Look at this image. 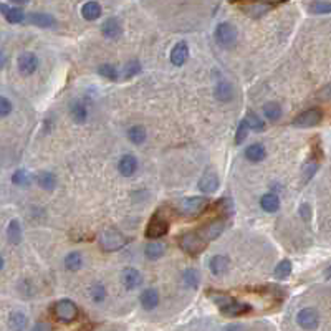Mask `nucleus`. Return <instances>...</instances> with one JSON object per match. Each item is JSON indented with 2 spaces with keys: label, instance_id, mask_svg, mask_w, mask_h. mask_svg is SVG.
<instances>
[{
  "label": "nucleus",
  "instance_id": "f257e3e1",
  "mask_svg": "<svg viewBox=\"0 0 331 331\" xmlns=\"http://www.w3.org/2000/svg\"><path fill=\"white\" fill-rule=\"evenodd\" d=\"M210 296H212L215 303L219 305L220 311L224 313V315H227V316H240V315H245L247 311H250V305L233 300V298H230V296H227V295L210 293Z\"/></svg>",
  "mask_w": 331,
  "mask_h": 331
},
{
  "label": "nucleus",
  "instance_id": "f03ea898",
  "mask_svg": "<svg viewBox=\"0 0 331 331\" xmlns=\"http://www.w3.org/2000/svg\"><path fill=\"white\" fill-rule=\"evenodd\" d=\"M214 37L219 47L230 50L237 43V28L232 24H229V22H222V24L217 25Z\"/></svg>",
  "mask_w": 331,
  "mask_h": 331
},
{
  "label": "nucleus",
  "instance_id": "7ed1b4c3",
  "mask_svg": "<svg viewBox=\"0 0 331 331\" xmlns=\"http://www.w3.org/2000/svg\"><path fill=\"white\" fill-rule=\"evenodd\" d=\"M100 243L106 252H115V250H121L128 243V238L116 229H106L100 235Z\"/></svg>",
  "mask_w": 331,
  "mask_h": 331
},
{
  "label": "nucleus",
  "instance_id": "20e7f679",
  "mask_svg": "<svg viewBox=\"0 0 331 331\" xmlns=\"http://www.w3.org/2000/svg\"><path fill=\"white\" fill-rule=\"evenodd\" d=\"M207 205H209L207 197H186L179 202L178 209L186 217H197L199 214L204 212Z\"/></svg>",
  "mask_w": 331,
  "mask_h": 331
},
{
  "label": "nucleus",
  "instance_id": "39448f33",
  "mask_svg": "<svg viewBox=\"0 0 331 331\" xmlns=\"http://www.w3.org/2000/svg\"><path fill=\"white\" fill-rule=\"evenodd\" d=\"M179 243H181V249L189 255H199L201 252H204L205 245H207V242L199 235V232L184 233V235L181 237Z\"/></svg>",
  "mask_w": 331,
  "mask_h": 331
},
{
  "label": "nucleus",
  "instance_id": "423d86ee",
  "mask_svg": "<svg viewBox=\"0 0 331 331\" xmlns=\"http://www.w3.org/2000/svg\"><path fill=\"white\" fill-rule=\"evenodd\" d=\"M53 315L58 321L71 323L73 319H76V316H78V308L71 300L65 298V300L56 301V303L53 305Z\"/></svg>",
  "mask_w": 331,
  "mask_h": 331
},
{
  "label": "nucleus",
  "instance_id": "0eeeda50",
  "mask_svg": "<svg viewBox=\"0 0 331 331\" xmlns=\"http://www.w3.org/2000/svg\"><path fill=\"white\" fill-rule=\"evenodd\" d=\"M323 119V113L318 108H311V110H306L303 113H300L298 116L293 119V126L295 128H313L316 124L321 123Z\"/></svg>",
  "mask_w": 331,
  "mask_h": 331
},
{
  "label": "nucleus",
  "instance_id": "6e6552de",
  "mask_svg": "<svg viewBox=\"0 0 331 331\" xmlns=\"http://www.w3.org/2000/svg\"><path fill=\"white\" fill-rule=\"evenodd\" d=\"M296 323H298L300 328H303L306 331H313L318 328L319 324V315L315 308H303V310L298 311L296 315Z\"/></svg>",
  "mask_w": 331,
  "mask_h": 331
},
{
  "label": "nucleus",
  "instance_id": "1a4fd4ad",
  "mask_svg": "<svg viewBox=\"0 0 331 331\" xmlns=\"http://www.w3.org/2000/svg\"><path fill=\"white\" fill-rule=\"evenodd\" d=\"M168 230H169V222L166 220L161 214H157V215H154L149 224H147L146 237L154 238V240H156V238H161L162 235H166Z\"/></svg>",
  "mask_w": 331,
  "mask_h": 331
},
{
  "label": "nucleus",
  "instance_id": "9d476101",
  "mask_svg": "<svg viewBox=\"0 0 331 331\" xmlns=\"http://www.w3.org/2000/svg\"><path fill=\"white\" fill-rule=\"evenodd\" d=\"M224 229H225V219L224 217H219V219L207 222V224L199 230V235H201L205 242H210V240H215V238L224 232Z\"/></svg>",
  "mask_w": 331,
  "mask_h": 331
},
{
  "label": "nucleus",
  "instance_id": "9b49d317",
  "mask_svg": "<svg viewBox=\"0 0 331 331\" xmlns=\"http://www.w3.org/2000/svg\"><path fill=\"white\" fill-rule=\"evenodd\" d=\"M217 189H219V178L212 169H207L199 179V191L204 194H214Z\"/></svg>",
  "mask_w": 331,
  "mask_h": 331
},
{
  "label": "nucleus",
  "instance_id": "f8f14e48",
  "mask_svg": "<svg viewBox=\"0 0 331 331\" xmlns=\"http://www.w3.org/2000/svg\"><path fill=\"white\" fill-rule=\"evenodd\" d=\"M38 68V58L30 51H25V53H22L19 56V71L22 75H32V73H35V70Z\"/></svg>",
  "mask_w": 331,
  "mask_h": 331
},
{
  "label": "nucleus",
  "instance_id": "ddd939ff",
  "mask_svg": "<svg viewBox=\"0 0 331 331\" xmlns=\"http://www.w3.org/2000/svg\"><path fill=\"white\" fill-rule=\"evenodd\" d=\"M118 171L123 178L134 176L136 171H138V159H136V156H133V154H124V156H121L118 162Z\"/></svg>",
  "mask_w": 331,
  "mask_h": 331
},
{
  "label": "nucleus",
  "instance_id": "4468645a",
  "mask_svg": "<svg viewBox=\"0 0 331 331\" xmlns=\"http://www.w3.org/2000/svg\"><path fill=\"white\" fill-rule=\"evenodd\" d=\"M101 32H103V35H105L106 38H110V40L119 38L121 37V33H123L121 22H119L118 19H115V17H110V19H106L105 22H103Z\"/></svg>",
  "mask_w": 331,
  "mask_h": 331
},
{
  "label": "nucleus",
  "instance_id": "2eb2a0df",
  "mask_svg": "<svg viewBox=\"0 0 331 331\" xmlns=\"http://www.w3.org/2000/svg\"><path fill=\"white\" fill-rule=\"evenodd\" d=\"M187 60H189V47H187V43L186 42L176 43L173 50H171V61L176 66H182Z\"/></svg>",
  "mask_w": 331,
  "mask_h": 331
},
{
  "label": "nucleus",
  "instance_id": "dca6fc26",
  "mask_svg": "<svg viewBox=\"0 0 331 331\" xmlns=\"http://www.w3.org/2000/svg\"><path fill=\"white\" fill-rule=\"evenodd\" d=\"M209 268L215 277H222V275H225V273L229 272L230 260L227 259L225 255H214L209 262Z\"/></svg>",
  "mask_w": 331,
  "mask_h": 331
},
{
  "label": "nucleus",
  "instance_id": "f3484780",
  "mask_svg": "<svg viewBox=\"0 0 331 331\" xmlns=\"http://www.w3.org/2000/svg\"><path fill=\"white\" fill-rule=\"evenodd\" d=\"M123 285L128 290H134L142 285V275L139 270H136L133 267H128L123 270Z\"/></svg>",
  "mask_w": 331,
  "mask_h": 331
},
{
  "label": "nucleus",
  "instance_id": "a211bd4d",
  "mask_svg": "<svg viewBox=\"0 0 331 331\" xmlns=\"http://www.w3.org/2000/svg\"><path fill=\"white\" fill-rule=\"evenodd\" d=\"M139 301H141V306L144 308V310H147V311L154 310V308L159 305V293H157V290L156 288H146L144 292L141 293Z\"/></svg>",
  "mask_w": 331,
  "mask_h": 331
},
{
  "label": "nucleus",
  "instance_id": "6ab92c4d",
  "mask_svg": "<svg viewBox=\"0 0 331 331\" xmlns=\"http://www.w3.org/2000/svg\"><path fill=\"white\" fill-rule=\"evenodd\" d=\"M0 12H2V15L7 19V22H10V24H20V22H24L25 19L24 10L19 7H9L7 4H0Z\"/></svg>",
  "mask_w": 331,
  "mask_h": 331
},
{
  "label": "nucleus",
  "instance_id": "aec40b11",
  "mask_svg": "<svg viewBox=\"0 0 331 331\" xmlns=\"http://www.w3.org/2000/svg\"><path fill=\"white\" fill-rule=\"evenodd\" d=\"M265 156H267V151L262 142H254V144H250L247 149H245V157H247L250 162L264 161Z\"/></svg>",
  "mask_w": 331,
  "mask_h": 331
},
{
  "label": "nucleus",
  "instance_id": "412c9836",
  "mask_svg": "<svg viewBox=\"0 0 331 331\" xmlns=\"http://www.w3.org/2000/svg\"><path fill=\"white\" fill-rule=\"evenodd\" d=\"M70 116L76 124H83L88 119V110L81 101H71L70 105Z\"/></svg>",
  "mask_w": 331,
  "mask_h": 331
},
{
  "label": "nucleus",
  "instance_id": "4be33fe9",
  "mask_svg": "<svg viewBox=\"0 0 331 331\" xmlns=\"http://www.w3.org/2000/svg\"><path fill=\"white\" fill-rule=\"evenodd\" d=\"M81 15L85 20H90L93 22L96 19H100L101 17V5L98 2H95V0H90L81 7Z\"/></svg>",
  "mask_w": 331,
  "mask_h": 331
},
{
  "label": "nucleus",
  "instance_id": "5701e85b",
  "mask_svg": "<svg viewBox=\"0 0 331 331\" xmlns=\"http://www.w3.org/2000/svg\"><path fill=\"white\" fill-rule=\"evenodd\" d=\"M260 207L265 210V212H277L280 209V197L277 194L268 192L265 196H262L260 199Z\"/></svg>",
  "mask_w": 331,
  "mask_h": 331
},
{
  "label": "nucleus",
  "instance_id": "b1692460",
  "mask_svg": "<svg viewBox=\"0 0 331 331\" xmlns=\"http://www.w3.org/2000/svg\"><path fill=\"white\" fill-rule=\"evenodd\" d=\"M215 98L222 103H229L233 100V87L229 81H220L215 87Z\"/></svg>",
  "mask_w": 331,
  "mask_h": 331
},
{
  "label": "nucleus",
  "instance_id": "393cba45",
  "mask_svg": "<svg viewBox=\"0 0 331 331\" xmlns=\"http://www.w3.org/2000/svg\"><path fill=\"white\" fill-rule=\"evenodd\" d=\"M37 184L45 191H53L56 186L55 174H51L50 171H42V173L37 174Z\"/></svg>",
  "mask_w": 331,
  "mask_h": 331
},
{
  "label": "nucleus",
  "instance_id": "a878e982",
  "mask_svg": "<svg viewBox=\"0 0 331 331\" xmlns=\"http://www.w3.org/2000/svg\"><path fill=\"white\" fill-rule=\"evenodd\" d=\"M28 22H30L32 25H37L42 28L55 27V19L48 14H30L28 15Z\"/></svg>",
  "mask_w": 331,
  "mask_h": 331
},
{
  "label": "nucleus",
  "instance_id": "bb28decb",
  "mask_svg": "<svg viewBox=\"0 0 331 331\" xmlns=\"http://www.w3.org/2000/svg\"><path fill=\"white\" fill-rule=\"evenodd\" d=\"M166 254V247L161 242H149L144 247V255L149 260H159Z\"/></svg>",
  "mask_w": 331,
  "mask_h": 331
},
{
  "label": "nucleus",
  "instance_id": "cd10ccee",
  "mask_svg": "<svg viewBox=\"0 0 331 331\" xmlns=\"http://www.w3.org/2000/svg\"><path fill=\"white\" fill-rule=\"evenodd\" d=\"M282 106L278 105L275 101H268L264 105V115L267 119H270V121H278V119L282 118Z\"/></svg>",
  "mask_w": 331,
  "mask_h": 331
},
{
  "label": "nucleus",
  "instance_id": "c85d7f7f",
  "mask_svg": "<svg viewBox=\"0 0 331 331\" xmlns=\"http://www.w3.org/2000/svg\"><path fill=\"white\" fill-rule=\"evenodd\" d=\"M63 264H65L66 270L76 272V270H79V268L83 267V257H81V254H79V252H71V254H68L65 257Z\"/></svg>",
  "mask_w": 331,
  "mask_h": 331
},
{
  "label": "nucleus",
  "instance_id": "c756f323",
  "mask_svg": "<svg viewBox=\"0 0 331 331\" xmlns=\"http://www.w3.org/2000/svg\"><path fill=\"white\" fill-rule=\"evenodd\" d=\"M9 326L12 331H24L27 326V316L22 311H14L9 318Z\"/></svg>",
  "mask_w": 331,
  "mask_h": 331
},
{
  "label": "nucleus",
  "instance_id": "7c9ffc66",
  "mask_svg": "<svg viewBox=\"0 0 331 331\" xmlns=\"http://www.w3.org/2000/svg\"><path fill=\"white\" fill-rule=\"evenodd\" d=\"M7 238L10 243H20L22 242V227L19 220H12L7 227Z\"/></svg>",
  "mask_w": 331,
  "mask_h": 331
},
{
  "label": "nucleus",
  "instance_id": "2f4dec72",
  "mask_svg": "<svg viewBox=\"0 0 331 331\" xmlns=\"http://www.w3.org/2000/svg\"><path fill=\"white\" fill-rule=\"evenodd\" d=\"M128 139L133 142V144H142V142L146 141V129H144V126H139V124H136V126H131L128 129Z\"/></svg>",
  "mask_w": 331,
  "mask_h": 331
},
{
  "label": "nucleus",
  "instance_id": "473e14b6",
  "mask_svg": "<svg viewBox=\"0 0 331 331\" xmlns=\"http://www.w3.org/2000/svg\"><path fill=\"white\" fill-rule=\"evenodd\" d=\"M12 182L19 187H28L32 184V176L27 169H19V171H15L14 173Z\"/></svg>",
  "mask_w": 331,
  "mask_h": 331
},
{
  "label": "nucleus",
  "instance_id": "72a5a7b5",
  "mask_svg": "<svg viewBox=\"0 0 331 331\" xmlns=\"http://www.w3.org/2000/svg\"><path fill=\"white\" fill-rule=\"evenodd\" d=\"M290 273H292V262L290 260H282L280 264L275 267V270H273V275H275V278H278V280L288 278Z\"/></svg>",
  "mask_w": 331,
  "mask_h": 331
},
{
  "label": "nucleus",
  "instance_id": "f704fd0d",
  "mask_svg": "<svg viewBox=\"0 0 331 331\" xmlns=\"http://www.w3.org/2000/svg\"><path fill=\"white\" fill-rule=\"evenodd\" d=\"M245 121H247L249 128L254 129V131H257V133L264 131V128H265L264 119H262V118L257 115V113H254V111H249V113H247V118H245Z\"/></svg>",
  "mask_w": 331,
  "mask_h": 331
},
{
  "label": "nucleus",
  "instance_id": "c9c22d12",
  "mask_svg": "<svg viewBox=\"0 0 331 331\" xmlns=\"http://www.w3.org/2000/svg\"><path fill=\"white\" fill-rule=\"evenodd\" d=\"M308 10H310L311 14H316V15L331 14V2H326V0H316V2L310 4Z\"/></svg>",
  "mask_w": 331,
  "mask_h": 331
},
{
  "label": "nucleus",
  "instance_id": "e433bc0d",
  "mask_svg": "<svg viewBox=\"0 0 331 331\" xmlns=\"http://www.w3.org/2000/svg\"><path fill=\"white\" fill-rule=\"evenodd\" d=\"M182 280H184V283L189 288H197L201 278H199L197 270H194V268H187V270H184V273H182Z\"/></svg>",
  "mask_w": 331,
  "mask_h": 331
},
{
  "label": "nucleus",
  "instance_id": "4c0bfd02",
  "mask_svg": "<svg viewBox=\"0 0 331 331\" xmlns=\"http://www.w3.org/2000/svg\"><path fill=\"white\" fill-rule=\"evenodd\" d=\"M90 296L93 298L95 303H101V301H105V298H106V288H105V285L95 283L93 287H91V290H90Z\"/></svg>",
  "mask_w": 331,
  "mask_h": 331
},
{
  "label": "nucleus",
  "instance_id": "58836bf2",
  "mask_svg": "<svg viewBox=\"0 0 331 331\" xmlns=\"http://www.w3.org/2000/svg\"><path fill=\"white\" fill-rule=\"evenodd\" d=\"M316 169H318V162L316 161H308L303 169H301V181L303 182H308L313 176L316 174Z\"/></svg>",
  "mask_w": 331,
  "mask_h": 331
},
{
  "label": "nucleus",
  "instance_id": "ea45409f",
  "mask_svg": "<svg viewBox=\"0 0 331 331\" xmlns=\"http://www.w3.org/2000/svg\"><path fill=\"white\" fill-rule=\"evenodd\" d=\"M249 124L245 119H242L240 123H238V126L235 129V144H242V142L249 138Z\"/></svg>",
  "mask_w": 331,
  "mask_h": 331
},
{
  "label": "nucleus",
  "instance_id": "a19ab883",
  "mask_svg": "<svg viewBox=\"0 0 331 331\" xmlns=\"http://www.w3.org/2000/svg\"><path fill=\"white\" fill-rule=\"evenodd\" d=\"M138 73H141V63L138 60L128 61V63L124 65V68H123V75L126 78H133V76L138 75Z\"/></svg>",
  "mask_w": 331,
  "mask_h": 331
},
{
  "label": "nucleus",
  "instance_id": "79ce46f5",
  "mask_svg": "<svg viewBox=\"0 0 331 331\" xmlns=\"http://www.w3.org/2000/svg\"><path fill=\"white\" fill-rule=\"evenodd\" d=\"M98 73H100L101 76L108 78V79H116V78H118V71H116V68L113 66L111 63H105V65H101V66L98 68Z\"/></svg>",
  "mask_w": 331,
  "mask_h": 331
},
{
  "label": "nucleus",
  "instance_id": "37998d69",
  "mask_svg": "<svg viewBox=\"0 0 331 331\" xmlns=\"http://www.w3.org/2000/svg\"><path fill=\"white\" fill-rule=\"evenodd\" d=\"M219 212H220V217H224V219L233 214V205L230 199H222V201H219Z\"/></svg>",
  "mask_w": 331,
  "mask_h": 331
},
{
  "label": "nucleus",
  "instance_id": "c03bdc74",
  "mask_svg": "<svg viewBox=\"0 0 331 331\" xmlns=\"http://www.w3.org/2000/svg\"><path fill=\"white\" fill-rule=\"evenodd\" d=\"M12 113V103L5 96H0V118H5Z\"/></svg>",
  "mask_w": 331,
  "mask_h": 331
},
{
  "label": "nucleus",
  "instance_id": "a18cd8bd",
  "mask_svg": "<svg viewBox=\"0 0 331 331\" xmlns=\"http://www.w3.org/2000/svg\"><path fill=\"white\" fill-rule=\"evenodd\" d=\"M310 214H311L310 205H308V204H301V207H300V215L303 217L305 220H310Z\"/></svg>",
  "mask_w": 331,
  "mask_h": 331
},
{
  "label": "nucleus",
  "instance_id": "49530a36",
  "mask_svg": "<svg viewBox=\"0 0 331 331\" xmlns=\"http://www.w3.org/2000/svg\"><path fill=\"white\" fill-rule=\"evenodd\" d=\"M30 331H51V326L48 323H43V321H40V323H37L35 326H33Z\"/></svg>",
  "mask_w": 331,
  "mask_h": 331
},
{
  "label": "nucleus",
  "instance_id": "de8ad7c7",
  "mask_svg": "<svg viewBox=\"0 0 331 331\" xmlns=\"http://www.w3.org/2000/svg\"><path fill=\"white\" fill-rule=\"evenodd\" d=\"M260 4H268V5H278L283 2H288V0H259Z\"/></svg>",
  "mask_w": 331,
  "mask_h": 331
},
{
  "label": "nucleus",
  "instance_id": "09e8293b",
  "mask_svg": "<svg viewBox=\"0 0 331 331\" xmlns=\"http://www.w3.org/2000/svg\"><path fill=\"white\" fill-rule=\"evenodd\" d=\"M227 331H245V328L242 324H230V326L227 328Z\"/></svg>",
  "mask_w": 331,
  "mask_h": 331
},
{
  "label": "nucleus",
  "instance_id": "8fccbe9b",
  "mask_svg": "<svg viewBox=\"0 0 331 331\" xmlns=\"http://www.w3.org/2000/svg\"><path fill=\"white\" fill-rule=\"evenodd\" d=\"M324 277H326V278H331V265L326 268V270H324Z\"/></svg>",
  "mask_w": 331,
  "mask_h": 331
},
{
  "label": "nucleus",
  "instance_id": "3c124183",
  "mask_svg": "<svg viewBox=\"0 0 331 331\" xmlns=\"http://www.w3.org/2000/svg\"><path fill=\"white\" fill-rule=\"evenodd\" d=\"M12 2H15V4H25V2H28V0H12Z\"/></svg>",
  "mask_w": 331,
  "mask_h": 331
},
{
  "label": "nucleus",
  "instance_id": "603ef678",
  "mask_svg": "<svg viewBox=\"0 0 331 331\" xmlns=\"http://www.w3.org/2000/svg\"><path fill=\"white\" fill-rule=\"evenodd\" d=\"M2 268H4V259L0 257V270H2Z\"/></svg>",
  "mask_w": 331,
  "mask_h": 331
},
{
  "label": "nucleus",
  "instance_id": "864d4df0",
  "mask_svg": "<svg viewBox=\"0 0 331 331\" xmlns=\"http://www.w3.org/2000/svg\"><path fill=\"white\" fill-rule=\"evenodd\" d=\"M229 2H233V0H229Z\"/></svg>",
  "mask_w": 331,
  "mask_h": 331
}]
</instances>
